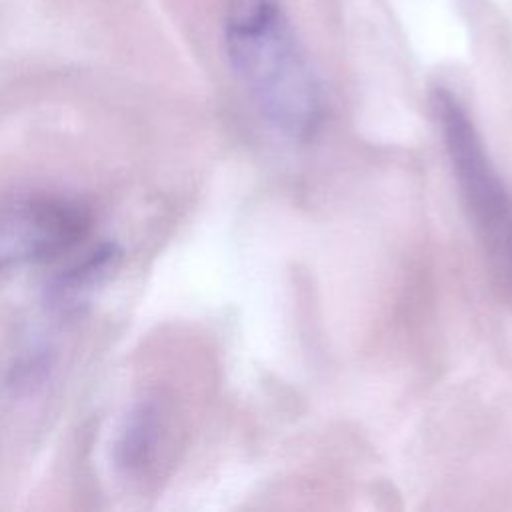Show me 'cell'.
<instances>
[{"mask_svg": "<svg viewBox=\"0 0 512 512\" xmlns=\"http://www.w3.org/2000/svg\"><path fill=\"white\" fill-rule=\"evenodd\" d=\"M224 46L266 124L290 140L310 138L324 116V92L282 2L234 0Z\"/></svg>", "mask_w": 512, "mask_h": 512, "instance_id": "cell-1", "label": "cell"}, {"mask_svg": "<svg viewBox=\"0 0 512 512\" xmlns=\"http://www.w3.org/2000/svg\"><path fill=\"white\" fill-rule=\"evenodd\" d=\"M432 110L492 276L512 298V194L490 162L484 142L460 100L438 88L432 94Z\"/></svg>", "mask_w": 512, "mask_h": 512, "instance_id": "cell-2", "label": "cell"}, {"mask_svg": "<svg viewBox=\"0 0 512 512\" xmlns=\"http://www.w3.org/2000/svg\"><path fill=\"white\" fill-rule=\"evenodd\" d=\"M82 212L54 198H26L0 208V268L40 262L84 234Z\"/></svg>", "mask_w": 512, "mask_h": 512, "instance_id": "cell-3", "label": "cell"}]
</instances>
